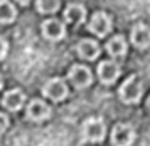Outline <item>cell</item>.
<instances>
[{
  "mask_svg": "<svg viewBox=\"0 0 150 146\" xmlns=\"http://www.w3.org/2000/svg\"><path fill=\"white\" fill-rule=\"evenodd\" d=\"M142 94H143V82L137 74L130 76L120 87V98L127 104H137L142 99Z\"/></svg>",
  "mask_w": 150,
  "mask_h": 146,
  "instance_id": "obj_1",
  "label": "cell"
},
{
  "mask_svg": "<svg viewBox=\"0 0 150 146\" xmlns=\"http://www.w3.org/2000/svg\"><path fill=\"white\" fill-rule=\"evenodd\" d=\"M83 140L88 143H100L106 134V126L101 118H89L83 123L81 128Z\"/></svg>",
  "mask_w": 150,
  "mask_h": 146,
  "instance_id": "obj_2",
  "label": "cell"
},
{
  "mask_svg": "<svg viewBox=\"0 0 150 146\" xmlns=\"http://www.w3.org/2000/svg\"><path fill=\"white\" fill-rule=\"evenodd\" d=\"M133 141H135V129L130 124L120 123V124H116L113 128V131H111L113 146H130Z\"/></svg>",
  "mask_w": 150,
  "mask_h": 146,
  "instance_id": "obj_3",
  "label": "cell"
},
{
  "mask_svg": "<svg viewBox=\"0 0 150 146\" xmlns=\"http://www.w3.org/2000/svg\"><path fill=\"white\" fill-rule=\"evenodd\" d=\"M42 93H44V96L49 98L51 101L59 102V101L68 98V86H66V82L62 79H57V77H56V79H51L44 84Z\"/></svg>",
  "mask_w": 150,
  "mask_h": 146,
  "instance_id": "obj_4",
  "label": "cell"
},
{
  "mask_svg": "<svg viewBox=\"0 0 150 146\" xmlns=\"http://www.w3.org/2000/svg\"><path fill=\"white\" fill-rule=\"evenodd\" d=\"M69 81L74 84V87L78 89H83V87H88L91 82H93V76H91V71L84 66H73L69 69Z\"/></svg>",
  "mask_w": 150,
  "mask_h": 146,
  "instance_id": "obj_5",
  "label": "cell"
},
{
  "mask_svg": "<svg viewBox=\"0 0 150 146\" xmlns=\"http://www.w3.org/2000/svg\"><path fill=\"white\" fill-rule=\"evenodd\" d=\"M89 30L98 37H105L111 30V19L105 12H96L89 20Z\"/></svg>",
  "mask_w": 150,
  "mask_h": 146,
  "instance_id": "obj_6",
  "label": "cell"
},
{
  "mask_svg": "<svg viewBox=\"0 0 150 146\" xmlns=\"http://www.w3.org/2000/svg\"><path fill=\"white\" fill-rule=\"evenodd\" d=\"M98 76L103 84H113L120 76V66L113 60H103L98 66Z\"/></svg>",
  "mask_w": 150,
  "mask_h": 146,
  "instance_id": "obj_7",
  "label": "cell"
},
{
  "mask_svg": "<svg viewBox=\"0 0 150 146\" xmlns=\"http://www.w3.org/2000/svg\"><path fill=\"white\" fill-rule=\"evenodd\" d=\"M42 34L49 40H61L66 35V27H64L61 20L49 19L42 24Z\"/></svg>",
  "mask_w": 150,
  "mask_h": 146,
  "instance_id": "obj_8",
  "label": "cell"
},
{
  "mask_svg": "<svg viewBox=\"0 0 150 146\" xmlns=\"http://www.w3.org/2000/svg\"><path fill=\"white\" fill-rule=\"evenodd\" d=\"M51 116V107L42 102L39 99L30 101V104L27 106V118L30 121H44Z\"/></svg>",
  "mask_w": 150,
  "mask_h": 146,
  "instance_id": "obj_9",
  "label": "cell"
},
{
  "mask_svg": "<svg viewBox=\"0 0 150 146\" xmlns=\"http://www.w3.org/2000/svg\"><path fill=\"white\" fill-rule=\"evenodd\" d=\"M76 51H78V55L81 59H88V60H93L100 55V46L96 40H91V39H83L78 42L76 46Z\"/></svg>",
  "mask_w": 150,
  "mask_h": 146,
  "instance_id": "obj_10",
  "label": "cell"
},
{
  "mask_svg": "<svg viewBox=\"0 0 150 146\" xmlns=\"http://www.w3.org/2000/svg\"><path fill=\"white\" fill-rule=\"evenodd\" d=\"M132 42L138 49L150 47V27L145 24H138L132 29Z\"/></svg>",
  "mask_w": 150,
  "mask_h": 146,
  "instance_id": "obj_11",
  "label": "cell"
},
{
  "mask_svg": "<svg viewBox=\"0 0 150 146\" xmlns=\"http://www.w3.org/2000/svg\"><path fill=\"white\" fill-rule=\"evenodd\" d=\"M25 101V94L22 93L21 89H12V91H7L4 99H2V104L5 109L8 111H19Z\"/></svg>",
  "mask_w": 150,
  "mask_h": 146,
  "instance_id": "obj_12",
  "label": "cell"
},
{
  "mask_svg": "<svg viewBox=\"0 0 150 146\" xmlns=\"http://www.w3.org/2000/svg\"><path fill=\"white\" fill-rule=\"evenodd\" d=\"M64 19L71 24H74V25H79L86 19V8L81 4H71L64 10Z\"/></svg>",
  "mask_w": 150,
  "mask_h": 146,
  "instance_id": "obj_13",
  "label": "cell"
},
{
  "mask_svg": "<svg viewBox=\"0 0 150 146\" xmlns=\"http://www.w3.org/2000/svg\"><path fill=\"white\" fill-rule=\"evenodd\" d=\"M106 51L111 57H123L127 54V40L123 39L122 35H115L113 39L108 40Z\"/></svg>",
  "mask_w": 150,
  "mask_h": 146,
  "instance_id": "obj_14",
  "label": "cell"
},
{
  "mask_svg": "<svg viewBox=\"0 0 150 146\" xmlns=\"http://www.w3.org/2000/svg\"><path fill=\"white\" fill-rule=\"evenodd\" d=\"M17 17L15 7L8 0H0V24H10Z\"/></svg>",
  "mask_w": 150,
  "mask_h": 146,
  "instance_id": "obj_15",
  "label": "cell"
},
{
  "mask_svg": "<svg viewBox=\"0 0 150 146\" xmlns=\"http://www.w3.org/2000/svg\"><path fill=\"white\" fill-rule=\"evenodd\" d=\"M35 7L41 13H54L59 8V0H37Z\"/></svg>",
  "mask_w": 150,
  "mask_h": 146,
  "instance_id": "obj_16",
  "label": "cell"
},
{
  "mask_svg": "<svg viewBox=\"0 0 150 146\" xmlns=\"http://www.w3.org/2000/svg\"><path fill=\"white\" fill-rule=\"evenodd\" d=\"M7 128H8V118L4 113H0V136L5 133Z\"/></svg>",
  "mask_w": 150,
  "mask_h": 146,
  "instance_id": "obj_17",
  "label": "cell"
},
{
  "mask_svg": "<svg viewBox=\"0 0 150 146\" xmlns=\"http://www.w3.org/2000/svg\"><path fill=\"white\" fill-rule=\"evenodd\" d=\"M7 51H8V44H7V40L0 37V60H2L4 57H5V55H7Z\"/></svg>",
  "mask_w": 150,
  "mask_h": 146,
  "instance_id": "obj_18",
  "label": "cell"
},
{
  "mask_svg": "<svg viewBox=\"0 0 150 146\" xmlns=\"http://www.w3.org/2000/svg\"><path fill=\"white\" fill-rule=\"evenodd\" d=\"M15 2H19L21 5H27V4L30 2V0H15Z\"/></svg>",
  "mask_w": 150,
  "mask_h": 146,
  "instance_id": "obj_19",
  "label": "cell"
},
{
  "mask_svg": "<svg viewBox=\"0 0 150 146\" xmlns=\"http://www.w3.org/2000/svg\"><path fill=\"white\" fill-rule=\"evenodd\" d=\"M147 104H149V109H150V98H149V101H147Z\"/></svg>",
  "mask_w": 150,
  "mask_h": 146,
  "instance_id": "obj_20",
  "label": "cell"
},
{
  "mask_svg": "<svg viewBox=\"0 0 150 146\" xmlns=\"http://www.w3.org/2000/svg\"><path fill=\"white\" fill-rule=\"evenodd\" d=\"M0 89H2V77H0Z\"/></svg>",
  "mask_w": 150,
  "mask_h": 146,
  "instance_id": "obj_21",
  "label": "cell"
}]
</instances>
